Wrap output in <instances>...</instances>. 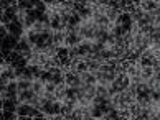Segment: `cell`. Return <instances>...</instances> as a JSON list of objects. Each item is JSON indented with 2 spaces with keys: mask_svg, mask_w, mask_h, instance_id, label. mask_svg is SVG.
I'll return each mask as SVG.
<instances>
[{
  "mask_svg": "<svg viewBox=\"0 0 160 120\" xmlns=\"http://www.w3.org/2000/svg\"><path fill=\"white\" fill-rule=\"evenodd\" d=\"M18 41H20V38L12 36V35H7V36H5L2 41H0V51L5 53V55H8L10 51L15 50V46L18 45Z\"/></svg>",
  "mask_w": 160,
  "mask_h": 120,
  "instance_id": "1",
  "label": "cell"
},
{
  "mask_svg": "<svg viewBox=\"0 0 160 120\" xmlns=\"http://www.w3.org/2000/svg\"><path fill=\"white\" fill-rule=\"evenodd\" d=\"M5 28H7V33L12 35V36H17V38H23V33H25V28H23V25L15 20V22H10L8 25H5Z\"/></svg>",
  "mask_w": 160,
  "mask_h": 120,
  "instance_id": "2",
  "label": "cell"
},
{
  "mask_svg": "<svg viewBox=\"0 0 160 120\" xmlns=\"http://www.w3.org/2000/svg\"><path fill=\"white\" fill-rule=\"evenodd\" d=\"M17 115L18 117H35V115H38L40 113V110H37V109H33V107L30 105V104H20L18 107H17Z\"/></svg>",
  "mask_w": 160,
  "mask_h": 120,
  "instance_id": "3",
  "label": "cell"
},
{
  "mask_svg": "<svg viewBox=\"0 0 160 120\" xmlns=\"http://www.w3.org/2000/svg\"><path fill=\"white\" fill-rule=\"evenodd\" d=\"M81 79H79V76L78 74H74V73H64V86L66 87H73V89H76V87H79L81 86Z\"/></svg>",
  "mask_w": 160,
  "mask_h": 120,
  "instance_id": "4",
  "label": "cell"
},
{
  "mask_svg": "<svg viewBox=\"0 0 160 120\" xmlns=\"http://www.w3.org/2000/svg\"><path fill=\"white\" fill-rule=\"evenodd\" d=\"M78 76H79L81 82H82V84H86V86H96V84H98L96 77H94V76L89 73V71H82V73H79Z\"/></svg>",
  "mask_w": 160,
  "mask_h": 120,
  "instance_id": "5",
  "label": "cell"
},
{
  "mask_svg": "<svg viewBox=\"0 0 160 120\" xmlns=\"http://www.w3.org/2000/svg\"><path fill=\"white\" fill-rule=\"evenodd\" d=\"M33 97H35V94H33L32 89H28V91H20L18 95H17V99H18L20 104H30L33 100Z\"/></svg>",
  "mask_w": 160,
  "mask_h": 120,
  "instance_id": "6",
  "label": "cell"
},
{
  "mask_svg": "<svg viewBox=\"0 0 160 120\" xmlns=\"http://www.w3.org/2000/svg\"><path fill=\"white\" fill-rule=\"evenodd\" d=\"M20 105L18 99H3V107L2 110H7V112H17V107Z\"/></svg>",
  "mask_w": 160,
  "mask_h": 120,
  "instance_id": "7",
  "label": "cell"
},
{
  "mask_svg": "<svg viewBox=\"0 0 160 120\" xmlns=\"http://www.w3.org/2000/svg\"><path fill=\"white\" fill-rule=\"evenodd\" d=\"M32 91L35 95H40V97H43V94H45V84L43 82H40L38 79H35L32 82Z\"/></svg>",
  "mask_w": 160,
  "mask_h": 120,
  "instance_id": "8",
  "label": "cell"
},
{
  "mask_svg": "<svg viewBox=\"0 0 160 120\" xmlns=\"http://www.w3.org/2000/svg\"><path fill=\"white\" fill-rule=\"evenodd\" d=\"M64 36H66L64 31H53V45L56 48L64 46Z\"/></svg>",
  "mask_w": 160,
  "mask_h": 120,
  "instance_id": "9",
  "label": "cell"
},
{
  "mask_svg": "<svg viewBox=\"0 0 160 120\" xmlns=\"http://www.w3.org/2000/svg\"><path fill=\"white\" fill-rule=\"evenodd\" d=\"M160 2H155V0H145V2H140V8L144 12H153L157 10Z\"/></svg>",
  "mask_w": 160,
  "mask_h": 120,
  "instance_id": "10",
  "label": "cell"
},
{
  "mask_svg": "<svg viewBox=\"0 0 160 120\" xmlns=\"http://www.w3.org/2000/svg\"><path fill=\"white\" fill-rule=\"evenodd\" d=\"M55 99H56L58 102H64V100H66V86H64V84H61V86H56Z\"/></svg>",
  "mask_w": 160,
  "mask_h": 120,
  "instance_id": "11",
  "label": "cell"
},
{
  "mask_svg": "<svg viewBox=\"0 0 160 120\" xmlns=\"http://www.w3.org/2000/svg\"><path fill=\"white\" fill-rule=\"evenodd\" d=\"M17 8H18V12L28 13L35 8V2H17Z\"/></svg>",
  "mask_w": 160,
  "mask_h": 120,
  "instance_id": "12",
  "label": "cell"
},
{
  "mask_svg": "<svg viewBox=\"0 0 160 120\" xmlns=\"http://www.w3.org/2000/svg\"><path fill=\"white\" fill-rule=\"evenodd\" d=\"M91 117H92L94 120H102V118H104L102 109H101V107H98V105H91Z\"/></svg>",
  "mask_w": 160,
  "mask_h": 120,
  "instance_id": "13",
  "label": "cell"
},
{
  "mask_svg": "<svg viewBox=\"0 0 160 120\" xmlns=\"http://www.w3.org/2000/svg\"><path fill=\"white\" fill-rule=\"evenodd\" d=\"M144 13H145V12L142 10L140 7H135L132 12H130V18H132V23H137L142 17H144Z\"/></svg>",
  "mask_w": 160,
  "mask_h": 120,
  "instance_id": "14",
  "label": "cell"
},
{
  "mask_svg": "<svg viewBox=\"0 0 160 120\" xmlns=\"http://www.w3.org/2000/svg\"><path fill=\"white\" fill-rule=\"evenodd\" d=\"M94 97H96V86H86V91H84V100L91 102Z\"/></svg>",
  "mask_w": 160,
  "mask_h": 120,
  "instance_id": "15",
  "label": "cell"
},
{
  "mask_svg": "<svg viewBox=\"0 0 160 120\" xmlns=\"http://www.w3.org/2000/svg\"><path fill=\"white\" fill-rule=\"evenodd\" d=\"M117 84H119V87L122 89H127L129 87V84H130V77L129 76H126V74H121L119 77H117Z\"/></svg>",
  "mask_w": 160,
  "mask_h": 120,
  "instance_id": "16",
  "label": "cell"
},
{
  "mask_svg": "<svg viewBox=\"0 0 160 120\" xmlns=\"http://www.w3.org/2000/svg\"><path fill=\"white\" fill-rule=\"evenodd\" d=\"M96 95H99V97H102V99H111L109 94H108V87L99 86V84H96Z\"/></svg>",
  "mask_w": 160,
  "mask_h": 120,
  "instance_id": "17",
  "label": "cell"
},
{
  "mask_svg": "<svg viewBox=\"0 0 160 120\" xmlns=\"http://www.w3.org/2000/svg\"><path fill=\"white\" fill-rule=\"evenodd\" d=\"M17 87H18V92L28 91V89H32V82L30 81H17Z\"/></svg>",
  "mask_w": 160,
  "mask_h": 120,
  "instance_id": "18",
  "label": "cell"
},
{
  "mask_svg": "<svg viewBox=\"0 0 160 120\" xmlns=\"http://www.w3.org/2000/svg\"><path fill=\"white\" fill-rule=\"evenodd\" d=\"M61 109H63V102L58 100L53 102V115H61Z\"/></svg>",
  "mask_w": 160,
  "mask_h": 120,
  "instance_id": "19",
  "label": "cell"
},
{
  "mask_svg": "<svg viewBox=\"0 0 160 120\" xmlns=\"http://www.w3.org/2000/svg\"><path fill=\"white\" fill-rule=\"evenodd\" d=\"M17 118H18V115H17L15 112L3 110V113H2V120H17Z\"/></svg>",
  "mask_w": 160,
  "mask_h": 120,
  "instance_id": "20",
  "label": "cell"
},
{
  "mask_svg": "<svg viewBox=\"0 0 160 120\" xmlns=\"http://www.w3.org/2000/svg\"><path fill=\"white\" fill-rule=\"evenodd\" d=\"M150 100L153 104H160V91H150Z\"/></svg>",
  "mask_w": 160,
  "mask_h": 120,
  "instance_id": "21",
  "label": "cell"
},
{
  "mask_svg": "<svg viewBox=\"0 0 160 120\" xmlns=\"http://www.w3.org/2000/svg\"><path fill=\"white\" fill-rule=\"evenodd\" d=\"M55 91H56V86L53 82H46L45 84V92H51V94H55Z\"/></svg>",
  "mask_w": 160,
  "mask_h": 120,
  "instance_id": "22",
  "label": "cell"
},
{
  "mask_svg": "<svg viewBox=\"0 0 160 120\" xmlns=\"http://www.w3.org/2000/svg\"><path fill=\"white\" fill-rule=\"evenodd\" d=\"M7 28H5V25H0V41H2L5 36H7Z\"/></svg>",
  "mask_w": 160,
  "mask_h": 120,
  "instance_id": "23",
  "label": "cell"
},
{
  "mask_svg": "<svg viewBox=\"0 0 160 120\" xmlns=\"http://www.w3.org/2000/svg\"><path fill=\"white\" fill-rule=\"evenodd\" d=\"M12 3H13V2H8V0H3V2H0V8H2V10H7V8L10 7Z\"/></svg>",
  "mask_w": 160,
  "mask_h": 120,
  "instance_id": "24",
  "label": "cell"
},
{
  "mask_svg": "<svg viewBox=\"0 0 160 120\" xmlns=\"http://www.w3.org/2000/svg\"><path fill=\"white\" fill-rule=\"evenodd\" d=\"M152 50L153 51H160V41H155V43L152 45Z\"/></svg>",
  "mask_w": 160,
  "mask_h": 120,
  "instance_id": "25",
  "label": "cell"
},
{
  "mask_svg": "<svg viewBox=\"0 0 160 120\" xmlns=\"http://www.w3.org/2000/svg\"><path fill=\"white\" fill-rule=\"evenodd\" d=\"M48 120H64V117L63 115H51V117H48Z\"/></svg>",
  "mask_w": 160,
  "mask_h": 120,
  "instance_id": "26",
  "label": "cell"
},
{
  "mask_svg": "<svg viewBox=\"0 0 160 120\" xmlns=\"http://www.w3.org/2000/svg\"><path fill=\"white\" fill-rule=\"evenodd\" d=\"M17 120H33V118H32V117H18Z\"/></svg>",
  "mask_w": 160,
  "mask_h": 120,
  "instance_id": "27",
  "label": "cell"
},
{
  "mask_svg": "<svg viewBox=\"0 0 160 120\" xmlns=\"http://www.w3.org/2000/svg\"><path fill=\"white\" fill-rule=\"evenodd\" d=\"M2 107H3V99H2V95H0V110H2Z\"/></svg>",
  "mask_w": 160,
  "mask_h": 120,
  "instance_id": "28",
  "label": "cell"
},
{
  "mask_svg": "<svg viewBox=\"0 0 160 120\" xmlns=\"http://www.w3.org/2000/svg\"><path fill=\"white\" fill-rule=\"evenodd\" d=\"M2 17H3V10L0 8V20H2Z\"/></svg>",
  "mask_w": 160,
  "mask_h": 120,
  "instance_id": "29",
  "label": "cell"
}]
</instances>
